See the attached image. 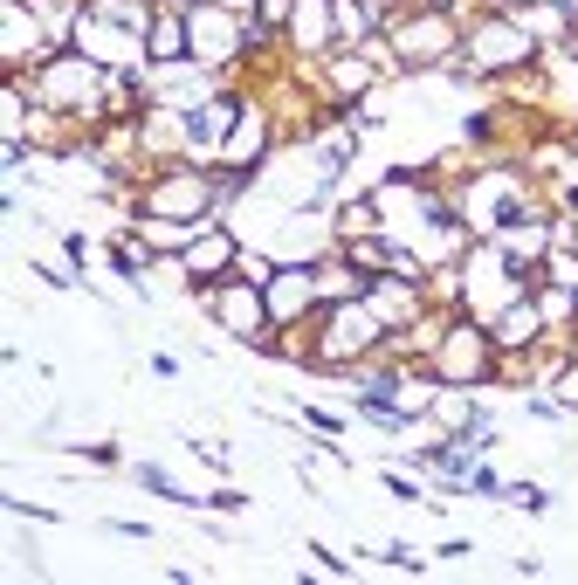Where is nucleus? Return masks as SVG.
Here are the masks:
<instances>
[{"instance_id": "39448f33", "label": "nucleus", "mask_w": 578, "mask_h": 585, "mask_svg": "<svg viewBox=\"0 0 578 585\" xmlns=\"http://www.w3.org/2000/svg\"><path fill=\"white\" fill-rule=\"evenodd\" d=\"M379 558H386V565H400V572H420V558H413V551H406V544H386V551H379Z\"/></svg>"}, {"instance_id": "f03ea898", "label": "nucleus", "mask_w": 578, "mask_h": 585, "mask_svg": "<svg viewBox=\"0 0 578 585\" xmlns=\"http://www.w3.org/2000/svg\"><path fill=\"white\" fill-rule=\"evenodd\" d=\"M468 56H475V69H517V62H537V35L523 28L517 14H489L468 35Z\"/></svg>"}, {"instance_id": "7ed1b4c3", "label": "nucleus", "mask_w": 578, "mask_h": 585, "mask_svg": "<svg viewBox=\"0 0 578 585\" xmlns=\"http://www.w3.org/2000/svg\"><path fill=\"white\" fill-rule=\"evenodd\" d=\"M138 482H145V489H152V496H166V503H179V510H200V496H186V489H179L173 475H166V468H138Z\"/></svg>"}, {"instance_id": "20e7f679", "label": "nucleus", "mask_w": 578, "mask_h": 585, "mask_svg": "<svg viewBox=\"0 0 578 585\" xmlns=\"http://www.w3.org/2000/svg\"><path fill=\"white\" fill-rule=\"evenodd\" d=\"M503 496H510L517 510H530V517H544V510H551V489H537V482H523V489H503Z\"/></svg>"}, {"instance_id": "423d86ee", "label": "nucleus", "mask_w": 578, "mask_h": 585, "mask_svg": "<svg viewBox=\"0 0 578 585\" xmlns=\"http://www.w3.org/2000/svg\"><path fill=\"white\" fill-rule=\"evenodd\" d=\"M427 7H441V14H455V0H427Z\"/></svg>"}, {"instance_id": "f257e3e1", "label": "nucleus", "mask_w": 578, "mask_h": 585, "mask_svg": "<svg viewBox=\"0 0 578 585\" xmlns=\"http://www.w3.org/2000/svg\"><path fill=\"white\" fill-rule=\"evenodd\" d=\"M386 338V324L365 310V303H331L324 310V345L310 351L317 365H338V358H358V351H372Z\"/></svg>"}]
</instances>
